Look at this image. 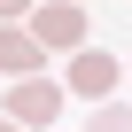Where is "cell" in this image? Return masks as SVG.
I'll use <instances>...</instances> for the list:
<instances>
[{"label":"cell","mask_w":132,"mask_h":132,"mask_svg":"<svg viewBox=\"0 0 132 132\" xmlns=\"http://www.w3.org/2000/svg\"><path fill=\"white\" fill-rule=\"evenodd\" d=\"M23 31L39 39V54H47V47H70V54H78V47H86V16L70 8V0H47V8H31V16H23Z\"/></svg>","instance_id":"1"},{"label":"cell","mask_w":132,"mask_h":132,"mask_svg":"<svg viewBox=\"0 0 132 132\" xmlns=\"http://www.w3.org/2000/svg\"><path fill=\"white\" fill-rule=\"evenodd\" d=\"M54 117H62V86L54 78H16L8 86V124H39L47 132Z\"/></svg>","instance_id":"2"},{"label":"cell","mask_w":132,"mask_h":132,"mask_svg":"<svg viewBox=\"0 0 132 132\" xmlns=\"http://www.w3.org/2000/svg\"><path fill=\"white\" fill-rule=\"evenodd\" d=\"M70 86H78V93H93V101H117V86H124V62H117V54H93V47H78V54H70Z\"/></svg>","instance_id":"3"},{"label":"cell","mask_w":132,"mask_h":132,"mask_svg":"<svg viewBox=\"0 0 132 132\" xmlns=\"http://www.w3.org/2000/svg\"><path fill=\"white\" fill-rule=\"evenodd\" d=\"M0 70L8 78H39V39L23 23H0Z\"/></svg>","instance_id":"4"},{"label":"cell","mask_w":132,"mask_h":132,"mask_svg":"<svg viewBox=\"0 0 132 132\" xmlns=\"http://www.w3.org/2000/svg\"><path fill=\"white\" fill-rule=\"evenodd\" d=\"M93 132H132V117H124V101H101V109H93Z\"/></svg>","instance_id":"5"},{"label":"cell","mask_w":132,"mask_h":132,"mask_svg":"<svg viewBox=\"0 0 132 132\" xmlns=\"http://www.w3.org/2000/svg\"><path fill=\"white\" fill-rule=\"evenodd\" d=\"M31 16V0H0V23H23Z\"/></svg>","instance_id":"6"},{"label":"cell","mask_w":132,"mask_h":132,"mask_svg":"<svg viewBox=\"0 0 132 132\" xmlns=\"http://www.w3.org/2000/svg\"><path fill=\"white\" fill-rule=\"evenodd\" d=\"M0 132H16V124H8V117H0Z\"/></svg>","instance_id":"7"},{"label":"cell","mask_w":132,"mask_h":132,"mask_svg":"<svg viewBox=\"0 0 132 132\" xmlns=\"http://www.w3.org/2000/svg\"><path fill=\"white\" fill-rule=\"evenodd\" d=\"M70 8H78V0H70Z\"/></svg>","instance_id":"8"}]
</instances>
